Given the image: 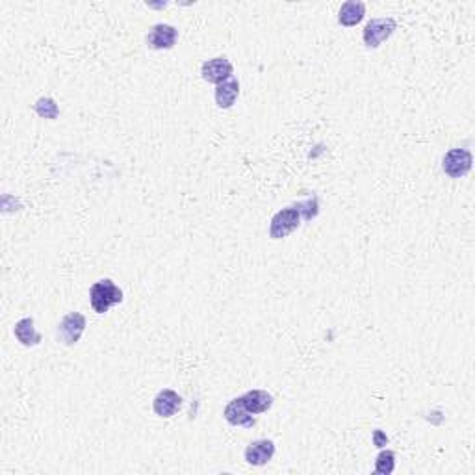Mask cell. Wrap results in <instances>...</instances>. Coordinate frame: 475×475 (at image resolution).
Instances as JSON below:
<instances>
[{
  "label": "cell",
  "instance_id": "6da1fadb",
  "mask_svg": "<svg viewBox=\"0 0 475 475\" xmlns=\"http://www.w3.org/2000/svg\"><path fill=\"white\" fill-rule=\"evenodd\" d=\"M89 301H91L93 311L97 314H104L110 311V306L119 305L123 301L121 288L116 286V282L110 279H102L95 282L89 290Z\"/></svg>",
  "mask_w": 475,
  "mask_h": 475
},
{
  "label": "cell",
  "instance_id": "7a4b0ae2",
  "mask_svg": "<svg viewBox=\"0 0 475 475\" xmlns=\"http://www.w3.org/2000/svg\"><path fill=\"white\" fill-rule=\"evenodd\" d=\"M301 216L299 208L297 206H288V208H282L281 212H276L272 219V225H269V236L273 240H281V238H286L288 234H291L301 225Z\"/></svg>",
  "mask_w": 475,
  "mask_h": 475
},
{
  "label": "cell",
  "instance_id": "3957f363",
  "mask_svg": "<svg viewBox=\"0 0 475 475\" xmlns=\"http://www.w3.org/2000/svg\"><path fill=\"white\" fill-rule=\"evenodd\" d=\"M474 156L468 149H451L442 160V169L451 179H461L471 169Z\"/></svg>",
  "mask_w": 475,
  "mask_h": 475
},
{
  "label": "cell",
  "instance_id": "277c9868",
  "mask_svg": "<svg viewBox=\"0 0 475 475\" xmlns=\"http://www.w3.org/2000/svg\"><path fill=\"white\" fill-rule=\"evenodd\" d=\"M86 330V315L80 312H71L60 321L58 325V342L63 345H74L82 338Z\"/></svg>",
  "mask_w": 475,
  "mask_h": 475
},
{
  "label": "cell",
  "instance_id": "5b68a950",
  "mask_svg": "<svg viewBox=\"0 0 475 475\" xmlns=\"http://www.w3.org/2000/svg\"><path fill=\"white\" fill-rule=\"evenodd\" d=\"M398 25H396V21L392 17H384V19H374L369 21L366 28H364V43L369 49H377L379 45L386 41L390 35L396 32Z\"/></svg>",
  "mask_w": 475,
  "mask_h": 475
},
{
  "label": "cell",
  "instance_id": "8992f818",
  "mask_svg": "<svg viewBox=\"0 0 475 475\" xmlns=\"http://www.w3.org/2000/svg\"><path fill=\"white\" fill-rule=\"evenodd\" d=\"M233 63L227 58H212L208 62H204L203 67H201V74H203L204 80L216 84V86L223 84L228 78H233Z\"/></svg>",
  "mask_w": 475,
  "mask_h": 475
},
{
  "label": "cell",
  "instance_id": "52a82bcc",
  "mask_svg": "<svg viewBox=\"0 0 475 475\" xmlns=\"http://www.w3.org/2000/svg\"><path fill=\"white\" fill-rule=\"evenodd\" d=\"M179 38V30L171 25H155L147 35V45L150 49H173Z\"/></svg>",
  "mask_w": 475,
  "mask_h": 475
},
{
  "label": "cell",
  "instance_id": "ba28073f",
  "mask_svg": "<svg viewBox=\"0 0 475 475\" xmlns=\"http://www.w3.org/2000/svg\"><path fill=\"white\" fill-rule=\"evenodd\" d=\"M180 407H182V398L175 390H169V388L162 390L155 398V401H152V408H155V413L160 418L175 416L180 410Z\"/></svg>",
  "mask_w": 475,
  "mask_h": 475
},
{
  "label": "cell",
  "instance_id": "9c48e42d",
  "mask_svg": "<svg viewBox=\"0 0 475 475\" xmlns=\"http://www.w3.org/2000/svg\"><path fill=\"white\" fill-rule=\"evenodd\" d=\"M275 455V444L272 440H255L245 449V461L252 466H264Z\"/></svg>",
  "mask_w": 475,
  "mask_h": 475
},
{
  "label": "cell",
  "instance_id": "30bf717a",
  "mask_svg": "<svg viewBox=\"0 0 475 475\" xmlns=\"http://www.w3.org/2000/svg\"><path fill=\"white\" fill-rule=\"evenodd\" d=\"M223 416H225V420L230 423V425L247 427V429H251V427L257 425V420L252 418V414L249 413L247 408L243 407V403L240 398L233 399V401L228 403L227 407H225Z\"/></svg>",
  "mask_w": 475,
  "mask_h": 475
},
{
  "label": "cell",
  "instance_id": "8fae6325",
  "mask_svg": "<svg viewBox=\"0 0 475 475\" xmlns=\"http://www.w3.org/2000/svg\"><path fill=\"white\" fill-rule=\"evenodd\" d=\"M243 407L247 408L251 414H262L269 410L273 405V396L267 393L266 390H249L247 393H243L242 398Z\"/></svg>",
  "mask_w": 475,
  "mask_h": 475
},
{
  "label": "cell",
  "instance_id": "7c38bea8",
  "mask_svg": "<svg viewBox=\"0 0 475 475\" xmlns=\"http://www.w3.org/2000/svg\"><path fill=\"white\" fill-rule=\"evenodd\" d=\"M364 15H366V6L364 2H359V0H347L342 4L338 13V21L342 26H354L359 25L360 21L364 19Z\"/></svg>",
  "mask_w": 475,
  "mask_h": 475
},
{
  "label": "cell",
  "instance_id": "4fadbf2b",
  "mask_svg": "<svg viewBox=\"0 0 475 475\" xmlns=\"http://www.w3.org/2000/svg\"><path fill=\"white\" fill-rule=\"evenodd\" d=\"M238 95H240V82L236 78H228L223 84H219L216 88V104L219 108H233L234 102H236Z\"/></svg>",
  "mask_w": 475,
  "mask_h": 475
},
{
  "label": "cell",
  "instance_id": "5bb4252c",
  "mask_svg": "<svg viewBox=\"0 0 475 475\" xmlns=\"http://www.w3.org/2000/svg\"><path fill=\"white\" fill-rule=\"evenodd\" d=\"M13 335L26 347H34V345H38L41 342V335L34 329V320L32 318H23L21 321H17L15 323Z\"/></svg>",
  "mask_w": 475,
  "mask_h": 475
},
{
  "label": "cell",
  "instance_id": "9a60e30c",
  "mask_svg": "<svg viewBox=\"0 0 475 475\" xmlns=\"http://www.w3.org/2000/svg\"><path fill=\"white\" fill-rule=\"evenodd\" d=\"M393 468H396V453L393 451H381L375 461V471L377 474L388 475L392 474Z\"/></svg>",
  "mask_w": 475,
  "mask_h": 475
},
{
  "label": "cell",
  "instance_id": "2e32d148",
  "mask_svg": "<svg viewBox=\"0 0 475 475\" xmlns=\"http://www.w3.org/2000/svg\"><path fill=\"white\" fill-rule=\"evenodd\" d=\"M34 110L39 113V116L45 117V119H56L60 113L58 104H56L50 97L39 99V101L34 104Z\"/></svg>",
  "mask_w": 475,
  "mask_h": 475
},
{
  "label": "cell",
  "instance_id": "e0dca14e",
  "mask_svg": "<svg viewBox=\"0 0 475 475\" xmlns=\"http://www.w3.org/2000/svg\"><path fill=\"white\" fill-rule=\"evenodd\" d=\"M296 206L299 208L303 219L315 218V216H318V212H320V210H318V197H315V195H314V197H311L308 201H305V203H297Z\"/></svg>",
  "mask_w": 475,
  "mask_h": 475
},
{
  "label": "cell",
  "instance_id": "ac0fdd59",
  "mask_svg": "<svg viewBox=\"0 0 475 475\" xmlns=\"http://www.w3.org/2000/svg\"><path fill=\"white\" fill-rule=\"evenodd\" d=\"M374 442H375V446H377V447H384L388 444V437L384 435L383 431H379V429H377V431L374 432Z\"/></svg>",
  "mask_w": 475,
  "mask_h": 475
}]
</instances>
